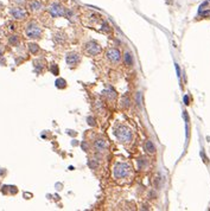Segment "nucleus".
<instances>
[{"instance_id": "obj_10", "label": "nucleus", "mask_w": 210, "mask_h": 211, "mask_svg": "<svg viewBox=\"0 0 210 211\" xmlns=\"http://www.w3.org/2000/svg\"><path fill=\"white\" fill-rule=\"evenodd\" d=\"M124 59H125V64L128 65V67H132L133 65V57L130 52H126L125 56H124Z\"/></svg>"}, {"instance_id": "obj_13", "label": "nucleus", "mask_w": 210, "mask_h": 211, "mask_svg": "<svg viewBox=\"0 0 210 211\" xmlns=\"http://www.w3.org/2000/svg\"><path fill=\"white\" fill-rule=\"evenodd\" d=\"M30 50H31V51L35 53V52H37L38 48H37V45H35V44H31V45H30Z\"/></svg>"}, {"instance_id": "obj_1", "label": "nucleus", "mask_w": 210, "mask_h": 211, "mask_svg": "<svg viewBox=\"0 0 210 211\" xmlns=\"http://www.w3.org/2000/svg\"><path fill=\"white\" fill-rule=\"evenodd\" d=\"M115 135L119 139V141H121L124 144H127V142H130L132 140V132L126 126H120L115 131Z\"/></svg>"}, {"instance_id": "obj_12", "label": "nucleus", "mask_w": 210, "mask_h": 211, "mask_svg": "<svg viewBox=\"0 0 210 211\" xmlns=\"http://www.w3.org/2000/svg\"><path fill=\"white\" fill-rule=\"evenodd\" d=\"M41 6H42V5H41V3H39V1H36V0H35V1H32L31 4H30V7H31L32 10H39V9H41Z\"/></svg>"}, {"instance_id": "obj_6", "label": "nucleus", "mask_w": 210, "mask_h": 211, "mask_svg": "<svg viewBox=\"0 0 210 211\" xmlns=\"http://www.w3.org/2000/svg\"><path fill=\"white\" fill-rule=\"evenodd\" d=\"M50 12L53 17H57V16H64L65 14V10L57 3L52 4V6L50 7Z\"/></svg>"}, {"instance_id": "obj_3", "label": "nucleus", "mask_w": 210, "mask_h": 211, "mask_svg": "<svg viewBox=\"0 0 210 211\" xmlns=\"http://www.w3.org/2000/svg\"><path fill=\"white\" fill-rule=\"evenodd\" d=\"M85 50H87V52H88L89 55L95 56V55H98V53L101 52V46H100L99 44H96L95 42H89V43H87V45H85Z\"/></svg>"}, {"instance_id": "obj_11", "label": "nucleus", "mask_w": 210, "mask_h": 211, "mask_svg": "<svg viewBox=\"0 0 210 211\" xmlns=\"http://www.w3.org/2000/svg\"><path fill=\"white\" fill-rule=\"evenodd\" d=\"M12 14H13L16 18H18V19H21V18H24V17H25V12H24V11H21L20 9L12 10Z\"/></svg>"}, {"instance_id": "obj_4", "label": "nucleus", "mask_w": 210, "mask_h": 211, "mask_svg": "<svg viewBox=\"0 0 210 211\" xmlns=\"http://www.w3.org/2000/svg\"><path fill=\"white\" fill-rule=\"evenodd\" d=\"M26 35L30 37V38H38L41 36V28L35 25V24H31L27 28H26Z\"/></svg>"}, {"instance_id": "obj_8", "label": "nucleus", "mask_w": 210, "mask_h": 211, "mask_svg": "<svg viewBox=\"0 0 210 211\" xmlns=\"http://www.w3.org/2000/svg\"><path fill=\"white\" fill-rule=\"evenodd\" d=\"M78 61H80V57H78L77 53H70V55L67 57V62H68L69 65H74V64H76Z\"/></svg>"}, {"instance_id": "obj_7", "label": "nucleus", "mask_w": 210, "mask_h": 211, "mask_svg": "<svg viewBox=\"0 0 210 211\" xmlns=\"http://www.w3.org/2000/svg\"><path fill=\"white\" fill-rule=\"evenodd\" d=\"M94 148L96 149V152H103L107 148V142L105 139H96V141L94 142Z\"/></svg>"}, {"instance_id": "obj_9", "label": "nucleus", "mask_w": 210, "mask_h": 211, "mask_svg": "<svg viewBox=\"0 0 210 211\" xmlns=\"http://www.w3.org/2000/svg\"><path fill=\"white\" fill-rule=\"evenodd\" d=\"M145 149L147 151L148 153H154L156 152V147L153 145V142L151 140H147L146 144H145Z\"/></svg>"}, {"instance_id": "obj_2", "label": "nucleus", "mask_w": 210, "mask_h": 211, "mask_svg": "<svg viewBox=\"0 0 210 211\" xmlns=\"http://www.w3.org/2000/svg\"><path fill=\"white\" fill-rule=\"evenodd\" d=\"M130 174V166L125 163H119L114 167V177L116 179L126 178Z\"/></svg>"}, {"instance_id": "obj_5", "label": "nucleus", "mask_w": 210, "mask_h": 211, "mask_svg": "<svg viewBox=\"0 0 210 211\" xmlns=\"http://www.w3.org/2000/svg\"><path fill=\"white\" fill-rule=\"evenodd\" d=\"M120 56H121L120 55V51L117 49H115V48H112V49H109L107 51V58L109 59V61L114 62V63L120 61Z\"/></svg>"}]
</instances>
